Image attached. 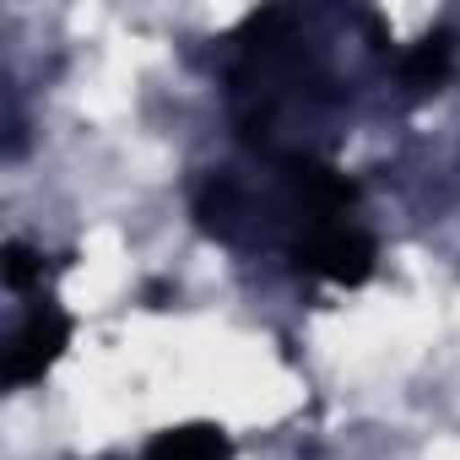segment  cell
Instances as JSON below:
<instances>
[{
    "label": "cell",
    "instance_id": "cell-2",
    "mask_svg": "<svg viewBox=\"0 0 460 460\" xmlns=\"http://www.w3.org/2000/svg\"><path fill=\"white\" fill-rule=\"evenodd\" d=\"M288 255H293L298 271H309V277H320V282H336V288H363V282L374 277V261H379L374 239L363 234L352 217L314 227V234L298 239Z\"/></svg>",
    "mask_w": 460,
    "mask_h": 460
},
{
    "label": "cell",
    "instance_id": "cell-6",
    "mask_svg": "<svg viewBox=\"0 0 460 460\" xmlns=\"http://www.w3.org/2000/svg\"><path fill=\"white\" fill-rule=\"evenodd\" d=\"M146 304H152V309H168V288H163V282H152V288H146Z\"/></svg>",
    "mask_w": 460,
    "mask_h": 460
},
{
    "label": "cell",
    "instance_id": "cell-4",
    "mask_svg": "<svg viewBox=\"0 0 460 460\" xmlns=\"http://www.w3.org/2000/svg\"><path fill=\"white\" fill-rule=\"evenodd\" d=\"M146 460H234V438L222 422H179L146 444Z\"/></svg>",
    "mask_w": 460,
    "mask_h": 460
},
{
    "label": "cell",
    "instance_id": "cell-5",
    "mask_svg": "<svg viewBox=\"0 0 460 460\" xmlns=\"http://www.w3.org/2000/svg\"><path fill=\"white\" fill-rule=\"evenodd\" d=\"M0 277H6L12 293H39V288L49 282V266H44V255H39L33 244L6 239V250H0Z\"/></svg>",
    "mask_w": 460,
    "mask_h": 460
},
{
    "label": "cell",
    "instance_id": "cell-3",
    "mask_svg": "<svg viewBox=\"0 0 460 460\" xmlns=\"http://www.w3.org/2000/svg\"><path fill=\"white\" fill-rule=\"evenodd\" d=\"M449 71H455V28H428L417 44H406V55H401V82H406V93H438L444 82H449Z\"/></svg>",
    "mask_w": 460,
    "mask_h": 460
},
{
    "label": "cell",
    "instance_id": "cell-1",
    "mask_svg": "<svg viewBox=\"0 0 460 460\" xmlns=\"http://www.w3.org/2000/svg\"><path fill=\"white\" fill-rule=\"evenodd\" d=\"M71 314L49 298V293H39L33 304H28V314H22V325L12 331V341H6V363H0V385L6 390H28V385H39L60 358H66V347H71Z\"/></svg>",
    "mask_w": 460,
    "mask_h": 460
}]
</instances>
